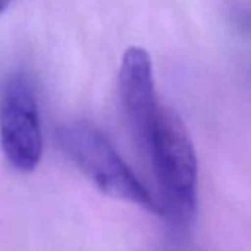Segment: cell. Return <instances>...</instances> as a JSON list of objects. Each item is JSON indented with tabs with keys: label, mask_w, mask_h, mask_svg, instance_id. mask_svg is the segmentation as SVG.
Returning <instances> with one entry per match:
<instances>
[{
	"label": "cell",
	"mask_w": 251,
	"mask_h": 251,
	"mask_svg": "<svg viewBox=\"0 0 251 251\" xmlns=\"http://www.w3.org/2000/svg\"><path fill=\"white\" fill-rule=\"evenodd\" d=\"M141 150L157 182L163 216L176 222L191 220L198 200V161L191 136L175 109L160 105Z\"/></svg>",
	"instance_id": "obj_1"
},
{
	"label": "cell",
	"mask_w": 251,
	"mask_h": 251,
	"mask_svg": "<svg viewBox=\"0 0 251 251\" xmlns=\"http://www.w3.org/2000/svg\"><path fill=\"white\" fill-rule=\"evenodd\" d=\"M56 142L77 169L105 195L133 202L163 216L158 200L124 163L103 132L93 124L87 121L65 123L56 132Z\"/></svg>",
	"instance_id": "obj_2"
},
{
	"label": "cell",
	"mask_w": 251,
	"mask_h": 251,
	"mask_svg": "<svg viewBox=\"0 0 251 251\" xmlns=\"http://www.w3.org/2000/svg\"><path fill=\"white\" fill-rule=\"evenodd\" d=\"M0 148L11 167L34 170L43 155L39 100L31 78L11 74L0 92Z\"/></svg>",
	"instance_id": "obj_3"
},
{
	"label": "cell",
	"mask_w": 251,
	"mask_h": 251,
	"mask_svg": "<svg viewBox=\"0 0 251 251\" xmlns=\"http://www.w3.org/2000/svg\"><path fill=\"white\" fill-rule=\"evenodd\" d=\"M118 99L127 127L142 148L161 105L155 93L152 61L144 48L132 46L123 55L118 71Z\"/></svg>",
	"instance_id": "obj_4"
},
{
	"label": "cell",
	"mask_w": 251,
	"mask_h": 251,
	"mask_svg": "<svg viewBox=\"0 0 251 251\" xmlns=\"http://www.w3.org/2000/svg\"><path fill=\"white\" fill-rule=\"evenodd\" d=\"M235 14H236V18H238L239 24H248L251 27V5L250 6L239 5Z\"/></svg>",
	"instance_id": "obj_5"
},
{
	"label": "cell",
	"mask_w": 251,
	"mask_h": 251,
	"mask_svg": "<svg viewBox=\"0 0 251 251\" xmlns=\"http://www.w3.org/2000/svg\"><path fill=\"white\" fill-rule=\"evenodd\" d=\"M11 3V0H0V15H2Z\"/></svg>",
	"instance_id": "obj_6"
}]
</instances>
